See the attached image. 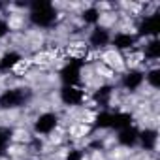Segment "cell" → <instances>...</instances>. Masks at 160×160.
<instances>
[{
	"instance_id": "6da1fadb",
	"label": "cell",
	"mask_w": 160,
	"mask_h": 160,
	"mask_svg": "<svg viewBox=\"0 0 160 160\" xmlns=\"http://www.w3.org/2000/svg\"><path fill=\"white\" fill-rule=\"evenodd\" d=\"M28 23L36 28H53L58 21V10L49 0H36L28 4Z\"/></svg>"
},
{
	"instance_id": "7a4b0ae2",
	"label": "cell",
	"mask_w": 160,
	"mask_h": 160,
	"mask_svg": "<svg viewBox=\"0 0 160 160\" xmlns=\"http://www.w3.org/2000/svg\"><path fill=\"white\" fill-rule=\"evenodd\" d=\"M34 98V92L30 87H10L0 92V109L2 111H15L25 106H28Z\"/></svg>"
},
{
	"instance_id": "3957f363",
	"label": "cell",
	"mask_w": 160,
	"mask_h": 160,
	"mask_svg": "<svg viewBox=\"0 0 160 160\" xmlns=\"http://www.w3.org/2000/svg\"><path fill=\"white\" fill-rule=\"evenodd\" d=\"M83 68H85V58L83 57H70L58 70V79L62 85L68 87H81L83 81Z\"/></svg>"
},
{
	"instance_id": "277c9868",
	"label": "cell",
	"mask_w": 160,
	"mask_h": 160,
	"mask_svg": "<svg viewBox=\"0 0 160 160\" xmlns=\"http://www.w3.org/2000/svg\"><path fill=\"white\" fill-rule=\"evenodd\" d=\"M60 126V117L55 111H42L34 122H32V132L38 138H47L53 132H57V128Z\"/></svg>"
},
{
	"instance_id": "5b68a950",
	"label": "cell",
	"mask_w": 160,
	"mask_h": 160,
	"mask_svg": "<svg viewBox=\"0 0 160 160\" xmlns=\"http://www.w3.org/2000/svg\"><path fill=\"white\" fill-rule=\"evenodd\" d=\"M158 30H160V15L158 12H151L147 15H141V19L138 21L136 36L139 40H151L158 38Z\"/></svg>"
},
{
	"instance_id": "8992f818",
	"label": "cell",
	"mask_w": 160,
	"mask_h": 160,
	"mask_svg": "<svg viewBox=\"0 0 160 160\" xmlns=\"http://www.w3.org/2000/svg\"><path fill=\"white\" fill-rule=\"evenodd\" d=\"M58 100L66 106V108H79L89 100V94L83 87H68V85H60L58 89Z\"/></svg>"
},
{
	"instance_id": "52a82bcc",
	"label": "cell",
	"mask_w": 160,
	"mask_h": 160,
	"mask_svg": "<svg viewBox=\"0 0 160 160\" xmlns=\"http://www.w3.org/2000/svg\"><path fill=\"white\" fill-rule=\"evenodd\" d=\"M143 85H145V70H141L138 66L128 68L121 75V87H122V91H126L130 94L138 92Z\"/></svg>"
},
{
	"instance_id": "ba28073f",
	"label": "cell",
	"mask_w": 160,
	"mask_h": 160,
	"mask_svg": "<svg viewBox=\"0 0 160 160\" xmlns=\"http://www.w3.org/2000/svg\"><path fill=\"white\" fill-rule=\"evenodd\" d=\"M139 38L136 36V32H132V30H119V32H115L113 36H111V47L115 49V51H119V53H130V51H134L138 45H139Z\"/></svg>"
},
{
	"instance_id": "9c48e42d",
	"label": "cell",
	"mask_w": 160,
	"mask_h": 160,
	"mask_svg": "<svg viewBox=\"0 0 160 160\" xmlns=\"http://www.w3.org/2000/svg\"><path fill=\"white\" fill-rule=\"evenodd\" d=\"M111 36H113V32H111L108 27H104V25H96V27L91 28L89 38H87L89 47L98 49V51H100V49H106V47H109V43H111Z\"/></svg>"
},
{
	"instance_id": "30bf717a",
	"label": "cell",
	"mask_w": 160,
	"mask_h": 160,
	"mask_svg": "<svg viewBox=\"0 0 160 160\" xmlns=\"http://www.w3.org/2000/svg\"><path fill=\"white\" fill-rule=\"evenodd\" d=\"M115 96V87L111 83H104L98 89L92 91L91 94V102L98 108V109H111V102Z\"/></svg>"
},
{
	"instance_id": "8fae6325",
	"label": "cell",
	"mask_w": 160,
	"mask_h": 160,
	"mask_svg": "<svg viewBox=\"0 0 160 160\" xmlns=\"http://www.w3.org/2000/svg\"><path fill=\"white\" fill-rule=\"evenodd\" d=\"M115 139H117V143H119L121 147H124V149H134V147H138L139 128H138L136 124H132V126H128V128H122V130L117 132Z\"/></svg>"
},
{
	"instance_id": "7c38bea8",
	"label": "cell",
	"mask_w": 160,
	"mask_h": 160,
	"mask_svg": "<svg viewBox=\"0 0 160 160\" xmlns=\"http://www.w3.org/2000/svg\"><path fill=\"white\" fill-rule=\"evenodd\" d=\"M156 145H158V130L156 128H141L139 130V139H138V147L143 149L145 152H152L156 151Z\"/></svg>"
},
{
	"instance_id": "4fadbf2b",
	"label": "cell",
	"mask_w": 160,
	"mask_h": 160,
	"mask_svg": "<svg viewBox=\"0 0 160 160\" xmlns=\"http://www.w3.org/2000/svg\"><path fill=\"white\" fill-rule=\"evenodd\" d=\"M23 62V55L15 49H10L0 55V73H10Z\"/></svg>"
},
{
	"instance_id": "5bb4252c",
	"label": "cell",
	"mask_w": 160,
	"mask_h": 160,
	"mask_svg": "<svg viewBox=\"0 0 160 160\" xmlns=\"http://www.w3.org/2000/svg\"><path fill=\"white\" fill-rule=\"evenodd\" d=\"M141 57H143L145 62L154 64V62L160 58V40H158V38L145 40V43L141 45Z\"/></svg>"
},
{
	"instance_id": "9a60e30c",
	"label": "cell",
	"mask_w": 160,
	"mask_h": 160,
	"mask_svg": "<svg viewBox=\"0 0 160 160\" xmlns=\"http://www.w3.org/2000/svg\"><path fill=\"white\" fill-rule=\"evenodd\" d=\"M92 126L94 130H111L113 122V109H98L92 117Z\"/></svg>"
},
{
	"instance_id": "2e32d148",
	"label": "cell",
	"mask_w": 160,
	"mask_h": 160,
	"mask_svg": "<svg viewBox=\"0 0 160 160\" xmlns=\"http://www.w3.org/2000/svg\"><path fill=\"white\" fill-rule=\"evenodd\" d=\"M134 124V113L124 111V109H115L113 111V122H111V130L119 132L122 128H128Z\"/></svg>"
},
{
	"instance_id": "e0dca14e",
	"label": "cell",
	"mask_w": 160,
	"mask_h": 160,
	"mask_svg": "<svg viewBox=\"0 0 160 160\" xmlns=\"http://www.w3.org/2000/svg\"><path fill=\"white\" fill-rule=\"evenodd\" d=\"M81 21L85 23V25H89V27H96V25H100V19H102V12H100V8L98 6H87L83 12H81Z\"/></svg>"
},
{
	"instance_id": "ac0fdd59",
	"label": "cell",
	"mask_w": 160,
	"mask_h": 160,
	"mask_svg": "<svg viewBox=\"0 0 160 160\" xmlns=\"http://www.w3.org/2000/svg\"><path fill=\"white\" fill-rule=\"evenodd\" d=\"M12 141H13V130L8 126H0V158L8 154Z\"/></svg>"
},
{
	"instance_id": "d6986e66",
	"label": "cell",
	"mask_w": 160,
	"mask_h": 160,
	"mask_svg": "<svg viewBox=\"0 0 160 160\" xmlns=\"http://www.w3.org/2000/svg\"><path fill=\"white\" fill-rule=\"evenodd\" d=\"M145 83L152 91H158L160 89V68L158 66H151V68L145 70Z\"/></svg>"
},
{
	"instance_id": "ffe728a7",
	"label": "cell",
	"mask_w": 160,
	"mask_h": 160,
	"mask_svg": "<svg viewBox=\"0 0 160 160\" xmlns=\"http://www.w3.org/2000/svg\"><path fill=\"white\" fill-rule=\"evenodd\" d=\"M66 160H85V149H81V147L68 149V152H66Z\"/></svg>"
},
{
	"instance_id": "44dd1931",
	"label": "cell",
	"mask_w": 160,
	"mask_h": 160,
	"mask_svg": "<svg viewBox=\"0 0 160 160\" xmlns=\"http://www.w3.org/2000/svg\"><path fill=\"white\" fill-rule=\"evenodd\" d=\"M12 32V27H10V21L4 19V17H0V42H2L8 34Z\"/></svg>"
},
{
	"instance_id": "7402d4cb",
	"label": "cell",
	"mask_w": 160,
	"mask_h": 160,
	"mask_svg": "<svg viewBox=\"0 0 160 160\" xmlns=\"http://www.w3.org/2000/svg\"><path fill=\"white\" fill-rule=\"evenodd\" d=\"M4 10H8V4L6 2H0V13H2Z\"/></svg>"
}]
</instances>
